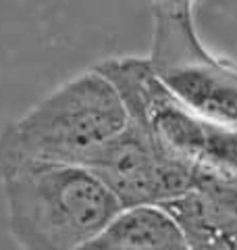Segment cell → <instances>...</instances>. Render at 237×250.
<instances>
[{
  "label": "cell",
  "instance_id": "6da1fadb",
  "mask_svg": "<svg viewBox=\"0 0 237 250\" xmlns=\"http://www.w3.org/2000/svg\"><path fill=\"white\" fill-rule=\"evenodd\" d=\"M0 177L9 229L23 250H79L123 210L79 165L0 154Z\"/></svg>",
  "mask_w": 237,
  "mask_h": 250
},
{
  "label": "cell",
  "instance_id": "7a4b0ae2",
  "mask_svg": "<svg viewBox=\"0 0 237 250\" xmlns=\"http://www.w3.org/2000/svg\"><path fill=\"white\" fill-rule=\"evenodd\" d=\"M96 71L113 83L136 123L167 154L202 175L233 184L237 173V131L194 113L156 77L148 59L118 57L98 62Z\"/></svg>",
  "mask_w": 237,
  "mask_h": 250
},
{
  "label": "cell",
  "instance_id": "3957f363",
  "mask_svg": "<svg viewBox=\"0 0 237 250\" xmlns=\"http://www.w3.org/2000/svg\"><path fill=\"white\" fill-rule=\"evenodd\" d=\"M127 125V111L104 75L79 73L0 134V154L81 165Z\"/></svg>",
  "mask_w": 237,
  "mask_h": 250
},
{
  "label": "cell",
  "instance_id": "277c9868",
  "mask_svg": "<svg viewBox=\"0 0 237 250\" xmlns=\"http://www.w3.org/2000/svg\"><path fill=\"white\" fill-rule=\"evenodd\" d=\"M152 19L148 62L156 77L194 113L237 131V61L202 44L187 0L154 2Z\"/></svg>",
  "mask_w": 237,
  "mask_h": 250
},
{
  "label": "cell",
  "instance_id": "5b68a950",
  "mask_svg": "<svg viewBox=\"0 0 237 250\" xmlns=\"http://www.w3.org/2000/svg\"><path fill=\"white\" fill-rule=\"evenodd\" d=\"M79 167L92 171L125 208L156 207L177 200L202 177L200 171L173 159L136 123L98 146Z\"/></svg>",
  "mask_w": 237,
  "mask_h": 250
},
{
  "label": "cell",
  "instance_id": "8992f818",
  "mask_svg": "<svg viewBox=\"0 0 237 250\" xmlns=\"http://www.w3.org/2000/svg\"><path fill=\"white\" fill-rule=\"evenodd\" d=\"M160 208L175 221L187 250H237V186L227 179L202 175Z\"/></svg>",
  "mask_w": 237,
  "mask_h": 250
},
{
  "label": "cell",
  "instance_id": "52a82bcc",
  "mask_svg": "<svg viewBox=\"0 0 237 250\" xmlns=\"http://www.w3.org/2000/svg\"><path fill=\"white\" fill-rule=\"evenodd\" d=\"M79 250H187L175 221L156 207L125 208Z\"/></svg>",
  "mask_w": 237,
  "mask_h": 250
},
{
  "label": "cell",
  "instance_id": "ba28073f",
  "mask_svg": "<svg viewBox=\"0 0 237 250\" xmlns=\"http://www.w3.org/2000/svg\"><path fill=\"white\" fill-rule=\"evenodd\" d=\"M233 186H237V173H235V177H233Z\"/></svg>",
  "mask_w": 237,
  "mask_h": 250
}]
</instances>
